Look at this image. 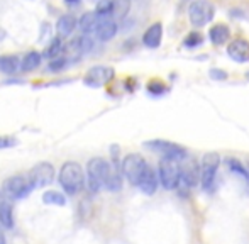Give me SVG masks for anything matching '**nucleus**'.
<instances>
[{
    "instance_id": "obj_34",
    "label": "nucleus",
    "mask_w": 249,
    "mask_h": 244,
    "mask_svg": "<svg viewBox=\"0 0 249 244\" xmlns=\"http://www.w3.org/2000/svg\"><path fill=\"white\" fill-rule=\"evenodd\" d=\"M0 244H5V234L0 231Z\"/></svg>"
},
{
    "instance_id": "obj_24",
    "label": "nucleus",
    "mask_w": 249,
    "mask_h": 244,
    "mask_svg": "<svg viewBox=\"0 0 249 244\" xmlns=\"http://www.w3.org/2000/svg\"><path fill=\"white\" fill-rule=\"evenodd\" d=\"M131 10V0H112V16L124 19Z\"/></svg>"
},
{
    "instance_id": "obj_20",
    "label": "nucleus",
    "mask_w": 249,
    "mask_h": 244,
    "mask_svg": "<svg viewBox=\"0 0 249 244\" xmlns=\"http://www.w3.org/2000/svg\"><path fill=\"white\" fill-rule=\"evenodd\" d=\"M99 17H97L95 12H85L82 17H80V20H76V26L82 29L83 34H92L95 33L97 26H99Z\"/></svg>"
},
{
    "instance_id": "obj_14",
    "label": "nucleus",
    "mask_w": 249,
    "mask_h": 244,
    "mask_svg": "<svg viewBox=\"0 0 249 244\" xmlns=\"http://www.w3.org/2000/svg\"><path fill=\"white\" fill-rule=\"evenodd\" d=\"M198 168L195 161H188L183 166H180V182L185 187H195L198 183Z\"/></svg>"
},
{
    "instance_id": "obj_29",
    "label": "nucleus",
    "mask_w": 249,
    "mask_h": 244,
    "mask_svg": "<svg viewBox=\"0 0 249 244\" xmlns=\"http://www.w3.org/2000/svg\"><path fill=\"white\" fill-rule=\"evenodd\" d=\"M227 165H229V168L232 170V172H236L237 175L244 176V178H249V173L246 172V168H244L239 161H236V159H229V161H227Z\"/></svg>"
},
{
    "instance_id": "obj_36",
    "label": "nucleus",
    "mask_w": 249,
    "mask_h": 244,
    "mask_svg": "<svg viewBox=\"0 0 249 244\" xmlns=\"http://www.w3.org/2000/svg\"><path fill=\"white\" fill-rule=\"evenodd\" d=\"M92 2H99V0H92Z\"/></svg>"
},
{
    "instance_id": "obj_18",
    "label": "nucleus",
    "mask_w": 249,
    "mask_h": 244,
    "mask_svg": "<svg viewBox=\"0 0 249 244\" xmlns=\"http://www.w3.org/2000/svg\"><path fill=\"white\" fill-rule=\"evenodd\" d=\"M93 44H95V41H93V37L90 36V34H82V36L75 37V39L71 41L70 50L76 54H87L89 51H92Z\"/></svg>"
},
{
    "instance_id": "obj_17",
    "label": "nucleus",
    "mask_w": 249,
    "mask_h": 244,
    "mask_svg": "<svg viewBox=\"0 0 249 244\" xmlns=\"http://www.w3.org/2000/svg\"><path fill=\"white\" fill-rule=\"evenodd\" d=\"M76 29V17L71 14L61 16L56 22V31H58L59 37H70L73 34V31Z\"/></svg>"
},
{
    "instance_id": "obj_11",
    "label": "nucleus",
    "mask_w": 249,
    "mask_h": 244,
    "mask_svg": "<svg viewBox=\"0 0 249 244\" xmlns=\"http://www.w3.org/2000/svg\"><path fill=\"white\" fill-rule=\"evenodd\" d=\"M227 56L236 63H249V41L244 37L231 41L227 44Z\"/></svg>"
},
{
    "instance_id": "obj_30",
    "label": "nucleus",
    "mask_w": 249,
    "mask_h": 244,
    "mask_svg": "<svg viewBox=\"0 0 249 244\" xmlns=\"http://www.w3.org/2000/svg\"><path fill=\"white\" fill-rule=\"evenodd\" d=\"M66 63H68V60L63 56L54 58V60L50 63V71H61V70L66 66Z\"/></svg>"
},
{
    "instance_id": "obj_2",
    "label": "nucleus",
    "mask_w": 249,
    "mask_h": 244,
    "mask_svg": "<svg viewBox=\"0 0 249 244\" xmlns=\"http://www.w3.org/2000/svg\"><path fill=\"white\" fill-rule=\"evenodd\" d=\"M112 170V163H108L104 158H92L87 165L85 173V185H89V190L92 193L100 192V188L105 185L108 173Z\"/></svg>"
},
{
    "instance_id": "obj_26",
    "label": "nucleus",
    "mask_w": 249,
    "mask_h": 244,
    "mask_svg": "<svg viewBox=\"0 0 249 244\" xmlns=\"http://www.w3.org/2000/svg\"><path fill=\"white\" fill-rule=\"evenodd\" d=\"M95 14L99 19H107L112 16V0H99L95 7Z\"/></svg>"
},
{
    "instance_id": "obj_10",
    "label": "nucleus",
    "mask_w": 249,
    "mask_h": 244,
    "mask_svg": "<svg viewBox=\"0 0 249 244\" xmlns=\"http://www.w3.org/2000/svg\"><path fill=\"white\" fill-rule=\"evenodd\" d=\"M115 76V71L112 66H104V65H99V66H93L87 71L85 78H83V83L89 87H93V88H100V87L107 85L114 80Z\"/></svg>"
},
{
    "instance_id": "obj_33",
    "label": "nucleus",
    "mask_w": 249,
    "mask_h": 244,
    "mask_svg": "<svg viewBox=\"0 0 249 244\" xmlns=\"http://www.w3.org/2000/svg\"><path fill=\"white\" fill-rule=\"evenodd\" d=\"M65 2L68 3V5H78L80 0H65Z\"/></svg>"
},
{
    "instance_id": "obj_6",
    "label": "nucleus",
    "mask_w": 249,
    "mask_h": 244,
    "mask_svg": "<svg viewBox=\"0 0 249 244\" xmlns=\"http://www.w3.org/2000/svg\"><path fill=\"white\" fill-rule=\"evenodd\" d=\"M146 166H148V163H146V159L142 158L141 155L131 153V155H127L121 161V172H122V175L127 178L129 183L138 187V182H139V178H141L142 172L146 170Z\"/></svg>"
},
{
    "instance_id": "obj_16",
    "label": "nucleus",
    "mask_w": 249,
    "mask_h": 244,
    "mask_svg": "<svg viewBox=\"0 0 249 244\" xmlns=\"http://www.w3.org/2000/svg\"><path fill=\"white\" fill-rule=\"evenodd\" d=\"M209 39L215 46H222L231 39V29L226 24H215L209 29Z\"/></svg>"
},
{
    "instance_id": "obj_31",
    "label": "nucleus",
    "mask_w": 249,
    "mask_h": 244,
    "mask_svg": "<svg viewBox=\"0 0 249 244\" xmlns=\"http://www.w3.org/2000/svg\"><path fill=\"white\" fill-rule=\"evenodd\" d=\"M17 144V139L12 136H0V149H9Z\"/></svg>"
},
{
    "instance_id": "obj_32",
    "label": "nucleus",
    "mask_w": 249,
    "mask_h": 244,
    "mask_svg": "<svg viewBox=\"0 0 249 244\" xmlns=\"http://www.w3.org/2000/svg\"><path fill=\"white\" fill-rule=\"evenodd\" d=\"M209 76L212 80H215V82H222V80H227V73L226 71H222V70H219V68H212L209 71Z\"/></svg>"
},
{
    "instance_id": "obj_22",
    "label": "nucleus",
    "mask_w": 249,
    "mask_h": 244,
    "mask_svg": "<svg viewBox=\"0 0 249 244\" xmlns=\"http://www.w3.org/2000/svg\"><path fill=\"white\" fill-rule=\"evenodd\" d=\"M41 60H43L41 53H37V51H29V53L24 54V58L20 60V70H22V71H33V70L39 68Z\"/></svg>"
},
{
    "instance_id": "obj_21",
    "label": "nucleus",
    "mask_w": 249,
    "mask_h": 244,
    "mask_svg": "<svg viewBox=\"0 0 249 244\" xmlns=\"http://www.w3.org/2000/svg\"><path fill=\"white\" fill-rule=\"evenodd\" d=\"M20 70V60L14 54H5L0 56V71L5 75H14Z\"/></svg>"
},
{
    "instance_id": "obj_19",
    "label": "nucleus",
    "mask_w": 249,
    "mask_h": 244,
    "mask_svg": "<svg viewBox=\"0 0 249 244\" xmlns=\"http://www.w3.org/2000/svg\"><path fill=\"white\" fill-rule=\"evenodd\" d=\"M0 224L7 229L14 227V209L12 204L7 200L5 197H2L0 193Z\"/></svg>"
},
{
    "instance_id": "obj_13",
    "label": "nucleus",
    "mask_w": 249,
    "mask_h": 244,
    "mask_svg": "<svg viewBox=\"0 0 249 244\" xmlns=\"http://www.w3.org/2000/svg\"><path fill=\"white\" fill-rule=\"evenodd\" d=\"M163 39V26L160 22H154L146 29V33L142 34V44L149 50H154L161 44Z\"/></svg>"
},
{
    "instance_id": "obj_9",
    "label": "nucleus",
    "mask_w": 249,
    "mask_h": 244,
    "mask_svg": "<svg viewBox=\"0 0 249 244\" xmlns=\"http://www.w3.org/2000/svg\"><path fill=\"white\" fill-rule=\"evenodd\" d=\"M27 176H29V180L33 182L34 188H43L54 182L56 170L51 163L43 161V163H37L36 166H33L31 172L27 173Z\"/></svg>"
},
{
    "instance_id": "obj_27",
    "label": "nucleus",
    "mask_w": 249,
    "mask_h": 244,
    "mask_svg": "<svg viewBox=\"0 0 249 244\" xmlns=\"http://www.w3.org/2000/svg\"><path fill=\"white\" fill-rule=\"evenodd\" d=\"M202 43H203V36L198 33V31H194V33H190L187 37H185L183 46H187V48H197Z\"/></svg>"
},
{
    "instance_id": "obj_15",
    "label": "nucleus",
    "mask_w": 249,
    "mask_h": 244,
    "mask_svg": "<svg viewBox=\"0 0 249 244\" xmlns=\"http://www.w3.org/2000/svg\"><path fill=\"white\" fill-rule=\"evenodd\" d=\"M117 34V22L114 19H100L99 20V26L95 29V36L99 37L100 41H110L112 37Z\"/></svg>"
},
{
    "instance_id": "obj_7",
    "label": "nucleus",
    "mask_w": 249,
    "mask_h": 244,
    "mask_svg": "<svg viewBox=\"0 0 249 244\" xmlns=\"http://www.w3.org/2000/svg\"><path fill=\"white\" fill-rule=\"evenodd\" d=\"M144 146L151 151L163 155V158L177 159V161H183L187 158V149L177 142L164 141V139H153V141H146Z\"/></svg>"
},
{
    "instance_id": "obj_35",
    "label": "nucleus",
    "mask_w": 249,
    "mask_h": 244,
    "mask_svg": "<svg viewBox=\"0 0 249 244\" xmlns=\"http://www.w3.org/2000/svg\"><path fill=\"white\" fill-rule=\"evenodd\" d=\"M246 80H248V82H249V71L246 73Z\"/></svg>"
},
{
    "instance_id": "obj_25",
    "label": "nucleus",
    "mask_w": 249,
    "mask_h": 244,
    "mask_svg": "<svg viewBox=\"0 0 249 244\" xmlns=\"http://www.w3.org/2000/svg\"><path fill=\"white\" fill-rule=\"evenodd\" d=\"M61 50H63V41L61 37H54V39L50 43V46L44 50L43 53V58H48V60H54L61 54Z\"/></svg>"
},
{
    "instance_id": "obj_1",
    "label": "nucleus",
    "mask_w": 249,
    "mask_h": 244,
    "mask_svg": "<svg viewBox=\"0 0 249 244\" xmlns=\"http://www.w3.org/2000/svg\"><path fill=\"white\" fill-rule=\"evenodd\" d=\"M58 182L61 188L68 195H76L83 190L85 187V172H83L82 165L76 161H66L59 168L58 173Z\"/></svg>"
},
{
    "instance_id": "obj_12",
    "label": "nucleus",
    "mask_w": 249,
    "mask_h": 244,
    "mask_svg": "<svg viewBox=\"0 0 249 244\" xmlns=\"http://www.w3.org/2000/svg\"><path fill=\"white\" fill-rule=\"evenodd\" d=\"M138 187H139V190L146 195H153L154 192L158 190V175L154 173V170L151 168L149 165L146 166V170L142 172L141 178H139V182H138Z\"/></svg>"
},
{
    "instance_id": "obj_8",
    "label": "nucleus",
    "mask_w": 249,
    "mask_h": 244,
    "mask_svg": "<svg viewBox=\"0 0 249 244\" xmlns=\"http://www.w3.org/2000/svg\"><path fill=\"white\" fill-rule=\"evenodd\" d=\"M158 175L160 182L166 190H175L180 182V163L177 159L163 158L158 166Z\"/></svg>"
},
{
    "instance_id": "obj_5",
    "label": "nucleus",
    "mask_w": 249,
    "mask_h": 244,
    "mask_svg": "<svg viewBox=\"0 0 249 244\" xmlns=\"http://www.w3.org/2000/svg\"><path fill=\"white\" fill-rule=\"evenodd\" d=\"M213 16H215V9L209 0H194L188 7V19L194 27H203L210 24Z\"/></svg>"
},
{
    "instance_id": "obj_4",
    "label": "nucleus",
    "mask_w": 249,
    "mask_h": 244,
    "mask_svg": "<svg viewBox=\"0 0 249 244\" xmlns=\"http://www.w3.org/2000/svg\"><path fill=\"white\" fill-rule=\"evenodd\" d=\"M220 166V156L217 153H205L200 161V183L205 192H210L213 188L217 170Z\"/></svg>"
},
{
    "instance_id": "obj_23",
    "label": "nucleus",
    "mask_w": 249,
    "mask_h": 244,
    "mask_svg": "<svg viewBox=\"0 0 249 244\" xmlns=\"http://www.w3.org/2000/svg\"><path fill=\"white\" fill-rule=\"evenodd\" d=\"M43 202L46 205H58V207H63L66 204V197L58 190H46L43 193Z\"/></svg>"
},
{
    "instance_id": "obj_3",
    "label": "nucleus",
    "mask_w": 249,
    "mask_h": 244,
    "mask_svg": "<svg viewBox=\"0 0 249 244\" xmlns=\"http://www.w3.org/2000/svg\"><path fill=\"white\" fill-rule=\"evenodd\" d=\"M34 190V185L27 175H16L7 178L2 185V193L10 200H20L26 198Z\"/></svg>"
},
{
    "instance_id": "obj_28",
    "label": "nucleus",
    "mask_w": 249,
    "mask_h": 244,
    "mask_svg": "<svg viewBox=\"0 0 249 244\" xmlns=\"http://www.w3.org/2000/svg\"><path fill=\"white\" fill-rule=\"evenodd\" d=\"M148 92L151 95H163L168 92V87L163 85V82H160V80H153L148 83Z\"/></svg>"
}]
</instances>
